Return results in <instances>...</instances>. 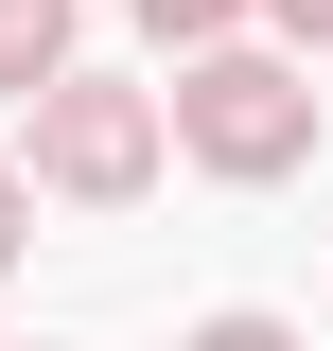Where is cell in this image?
I'll use <instances>...</instances> for the list:
<instances>
[{
  "instance_id": "6da1fadb",
  "label": "cell",
  "mask_w": 333,
  "mask_h": 351,
  "mask_svg": "<svg viewBox=\"0 0 333 351\" xmlns=\"http://www.w3.org/2000/svg\"><path fill=\"white\" fill-rule=\"evenodd\" d=\"M158 141L193 176H228V193H263V176L316 158V71H298V53H193L175 106H158Z\"/></svg>"
},
{
  "instance_id": "8992f818",
  "label": "cell",
  "mask_w": 333,
  "mask_h": 351,
  "mask_svg": "<svg viewBox=\"0 0 333 351\" xmlns=\"http://www.w3.org/2000/svg\"><path fill=\"white\" fill-rule=\"evenodd\" d=\"M18 246H36V176L0 158V263H18Z\"/></svg>"
},
{
  "instance_id": "277c9868",
  "label": "cell",
  "mask_w": 333,
  "mask_h": 351,
  "mask_svg": "<svg viewBox=\"0 0 333 351\" xmlns=\"http://www.w3.org/2000/svg\"><path fill=\"white\" fill-rule=\"evenodd\" d=\"M140 36H175V53H228V18H246V0H123Z\"/></svg>"
},
{
  "instance_id": "3957f363",
  "label": "cell",
  "mask_w": 333,
  "mask_h": 351,
  "mask_svg": "<svg viewBox=\"0 0 333 351\" xmlns=\"http://www.w3.org/2000/svg\"><path fill=\"white\" fill-rule=\"evenodd\" d=\"M71 71V0H0V106H36Z\"/></svg>"
},
{
  "instance_id": "52a82bcc",
  "label": "cell",
  "mask_w": 333,
  "mask_h": 351,
  "mask_svg": "<svg viewBox=\"0 0 333 351\" xmlns=\"http://www.w3.org/2000/svg\"><path fill=\"white\" fill-rule=\"evenodd\" d=\"M281 18V53H333V0H263Z\"/></svg>"
},
{
  "instance_id": "5b68a950",
  "label": "cell",
  "mask_w": 333,
  "mask_h": 351,
  "mask_svg": "<svg viewBox=\"0 0 333 351\" xmlns=\"http://www.w3.org/2000/svg\"><path fill=\"white\" fill-rule=\"evenodd\" d=\"M175 351H298V334H281V316H193Z\"/></svg>"
},
{
  "instance_id": "7a4b0ae2",
  "label": "cell",
  "mask_w": 333,
  "mask_h": 351,
  "mask_svg": "<svg viewBox=\"0 0 333 351\" xmlns=\"http://www.w3.org/2000/svg\"><path fill=\"white\" fill-rule=\"evenodd\" d=\"M158 88H123V71H53L36 88V193H71V211H123V193H158Z\"/></svg>"
}]
</instances>
